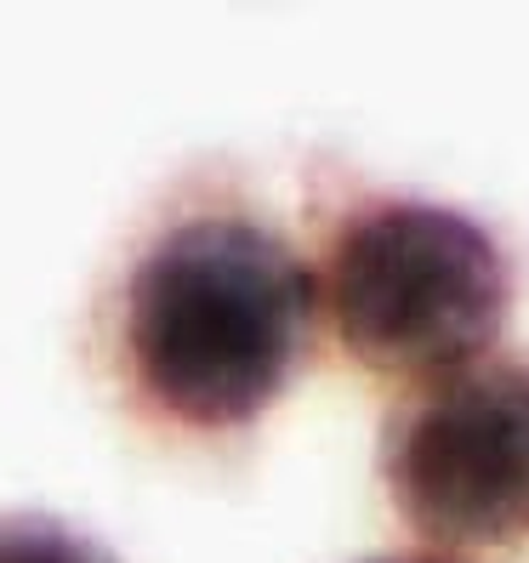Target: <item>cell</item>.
Listing matches in <instances>:
<instances>
[{
    "mask_svg": "<svg viewBox=\"0 0 529 563\" xmlns=\"http://www.w3.org/2000/svg\"><path fill=\"white\" fill-rule=\"evenodd\" d=\"M313 324V274L268 222L194 211L125 274L120 353L137 399L188 433H234L268 410Z\"/></svg>",
    "mask_w": 529,
    "mask_h": 563,
    "instance_id": "6da1fadb",
    "label": "cell"
},
{
    "mask_svg": "<svg viewBox=\"0 0 529 563\" xmlns=\"http://www.w3.org/2000/svg\"><path fill=\"white\" fill-rule=\"evenodd\" d=\"M324 308L342 347L382 376H455L478 364L513 313V268L467 211L376 200L324 256Z\"/></svg>",
    "mask_w": 529,
    "mask_h": 563,
    "instance_id": "7a4b0ae2",
    "label": "cell"
},
{
    "mask_svg": "<svg viewBox=\"0 0 529 563\" xmlns=\"http://www.w3.org/2000/svg\"><path fill=\"white\" fill-rule=\"evenodd\" d=\"M382 478L421 541L450 552L529 536V364L478 358L387 421Z\"/></svg>",
    "mask_w": 529,
    "mask_h": 563,
    "instance_id": "3957f363",
    "label": "cell"
},
{
    "mask_svg": "<svg viewBox=\"0 0 529 563\" xmlns=\"http://www.w3.org/2000/svg\"><path fill=\"white\" fill-rule=\"evenodd\" d=\"M0 563H114V552L57 518L18 512V518H0Z\"/></svg>",
    "mask_w": 529,
    "mask_h": 563,
    "instance_id": "277c9868",
    "label": "cell"
},
{
    "mask_svg": "<svg viewBox=\"0 0 529 563\" xmlns=\"http://www.w3.org/2000/svg\"><path fill=\"white\" fill-rule=\"evenodd\" d=\"M365 563H455V558H439V552H405V558H365Z\"/></svg>",
    "mask_w": 529,
    "mask_h": 563,
    "instance_id": "5b68a950",
    "label": "cell"
}]
</instances>
